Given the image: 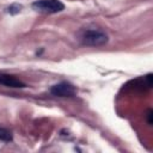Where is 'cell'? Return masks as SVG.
I'll use <instances>...</instances> for the list:
<instances>
[{
	"label": "cell",
	"instance_id": "1",
	"mask_svg": "<svg viewBox=\"0 0 153 153\" xmlns=\"http://www.w3.org/2000/svg\"><path fill=\"white\" fill-rule=\"evenodd\" d=\"M109 41L108 35L98 29H90L84 31L82 36H81V42L85 45H90V47H100L104 45L106 42Z\"/></svg>",
	"mask_w": 153,
	"mask_h": 153
},
{
	"label": "cell",
	"instance_id": "2",
	"mask_svg": "<svg viewBox=\"0 0 153 153\" xmlns=\"http://www.w3.org/2000/svg\"><path fill=\"white\" fill-rule=\"evenodd\" d=\"M32 8L43 13H57L65 10V5L60 0H36L32 2Z\"/></svg>",
	"mask_w": 153,
	"mask_h": 153
},
{
	"label": "cell",
	"instance_id": "3",
	"mask_svg": "<svg viewBox=\"0 0 153 153\" xmlns=\"http://www.w3.org/2000/svg\"><path fill=\"white\" fill-rule=\"evenodd\" d=\"M50 93L56 97H73L75 94V87L69 82H59L50 88Z\"/></svg>",
	"mask_w": 153,
	"mask_h": 153
},
{
	"label": "cell",
	"instance_id": "4",
	"mask_svg": "<svg viewBox=\"0 0 153 153\" xmlns=\"http://www.w3.org/2000/svg\"><path fill=\"white\" fill-rule=\"evenodd\" d=\"M0 84L5 85L7 87H19V88L26 86L23 81H20L16 76H13L11 74H6V73H0Z\"/></svg>",
	"mask_w": 153,
	"mask_h": 153
},
{
	"label": "cell",
	"instance_id": "5",
	"mask_svg": "<svg viewBox=\"0 0 153 153\" xmlns=\"http://www.w3.org/2000/svg\"><path fill=\"white\" fill-rule=\"evenodd\" d=\"M12 139H13L12 133L6 128L0 127V140L5 141V142H10V141H12Z\"/></svg>",
	"mask_w": 153,
	"mask_h": 153
},
{
	"label": "cell",
	"instance_id": "6",
	"mask_svg": "<svg viewBox=\"0 0 153 153\" xmlns=\"http://www.w3.org/2000/svg\"><path fill=\"white\" fill-rule=\"evenodd\" d=\"M20 10H22V6H20V5L13 4V5H11V6L7 8V12H8L10 14H17V13L20 12Z\"/></svg>",
	"mask_w": 153,
	"mask_h": 153
},
{
	"label": "cell",
	"instance_id": "7",
	"mask_svg": "<svg viewBox=\"0 0 153 153\" xmlns=\"http://www.w3.org/2000/svg\"><path fill=\"white\" fill-rule=\"evenodd\" d=\"M147 121H148L149 124H152V110H151V109H149L148 112H147Z\"/></svg>",
	"mask_w": 153,
	"mask_h": 153
}]
</instances>
